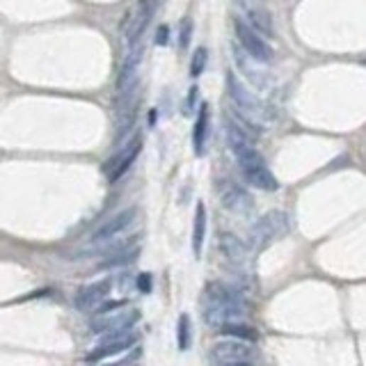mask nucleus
Returning a JSON list of instances; mask_svg holds the SVG:
<instances>
[{
	"instance_id": "nucleus-1",
	"label": "nucleus",
	"mask_w": 366,
	"mask_h": 366,
	"mask_svg": "<svg viewBox=\"0 0 366 366\" xmlns=\"http://www.w3.org/2000/svg\"><path fill=\"white\" fill-rule=\"evenodd\" d=\"M245 300L240 293L225 282H209L206 284V304H204V321L213 328H220L222 323L240 321L245 316Z\"/></svg>"
},
{
	"instance_id": "nucleus-2",
	"label": "nucleus",
	"mask_w": 366,
	"mask_h": 366,
	"mask_svg": "<svg viewBox=\"0 0 366 366\" xmlns=\"http://www.w3.org/2000/svg\"><path fill=\"white\" fill-rule=\"evenodd\" d=\"M227 92H229L233 113L240 115L243 119H248L250 124H254L259 131L263 126H270L274 121V110L268 104H263L254 92H250V87L245 83H240L231 71L227 74Z\"/></svg>"
},
{
	"instance_id": "nucleus-3",
	"label": "nucleus",
	"mask_w": 366,
	"mask_h": 366,
	"mask_svg": "<svg viewBox=\"0 0 366 366\" xmlns=\"http://www.w3.org/2000/svg\"><path fill=\"white\" fill-rule=\"evenodd\" d=\"M289 229H291V222H289L287 213L270 211L252 225V229L248 233V250H254V252L266 250L270 243L279 240L282 236H287Z\"/></svg>"
},
{
	"instance_id": "nucleus-4",
	"label": "nucleus",
	"mask_w": 366,
	"mask_h": 366,
	"mask_svg": "<svg viewBox=\"0 0 366 366\" xmlns=\"http://www.w3.org/2000/svg\"><path fill=\"white\" fill-rule=\"evenodd\" d=\"M233 154H236L243 179H245L252 188L266 190V192H274L279 188V183L274 179L272 172L268 170L266 160H263V156L254 147H243L238 151H233Z\"/></svg>"
},
{
	"instance_id": "nucleus-5",
	"label": "nucleus",
	"mask_w": 366,
	"mask_h": 366,
	"mask_svg": "<svg viewBox=\"0 0 366 366\" xmlns=\"http://www.w3.org/2000/svg\"><path fill=\"white\" fill-rule=\"evenodd\" d=\"M231 55H233V62H236L238 71H240L243 76H245V80L254 89L270 92L274 87L277 80H274L272 71L263 62H259V60H254L243 46H231Z\"/></svg>"
},
{
	"instance_id": "nucleus-6",
	"label": "nucleus",
	"mask_w": 366,
	"mask_h": 366,
	"mask_svg": "<svg viewBox=\"0 0 366 366\" xmlns=\"http://www.w3.org/2000/svg\"><path fill=\"white\" fill-rule=\"evenodd\" d=\"M140 321V311L138 309H126L119 307L113 311H104L96 314L89 323V330L94 334H113V332H124L131 330L133 325Z\"/></svg>"
},
{
	"instance_id": "nucleus-7",
	"label": "nucleus",
	"mask_w": 366,
	"mask_h": 366,
	"mask_svg": "<svg viewBox=\"0 0 366 366\" xmlns=\"http://www.w3.org/2000/svg\"><path fill=\"white\" fill-rule=\"evenodd\" d=\"M233 33H236L238 46L245 48L254 60H259V62H263V65H270L272 62L274 53H272L270 44L250 23L240 21V18H233Z\"/></svg>"
},
{
	"instance_id": "nucleus-8",
	"label": "nucleus",
	"mask_w": 366,
	"mask_h": 366,
	"mask_svg": "<svg viewBox=\"0 0 366 366\" xmlns=\"http://www.w3.org/2000/svg\"><path fill=\"white\" fill-rule=\"evenodd\" d=\"M211 357L218 364H229V366H252L254 362V348H250L248 341L240 339H227L218 341L213 345Z\"/></svg>"
},
{
	"instance_id": "nucleus-9",
	"label": "nucleus",
	"mask_w": 366,
	"mask_h": 366,
	"mask_svg": "<svg viewBox=\"0 0 366 366\" xmlns=\"http://www.w3.org/2000/svg\"><path fill=\"white\" fill-rule=\"evenodd\" d=\"M218 197L222 201V206L236 213V216H250L254 209V199L250 192L245 188H240L238 183H233L231 179H222L218 183Z\"/></svg>"
},
{
	"instance_id": "nucleus-10",
	"label": "nucleus",
	"mask_w": 366,
	"mask_h": 366,
	"mask_svg": "<svg viewBox=\"0 0 366 366\" xmlns=\"http://www.w3.org/2000/svg\"><path fill=\"white\" fill-rule=\"evenodd\" d=\"M138 341V334L131 332V330H124V332H113V334H106L104 341H101L94 350L87 355V362L94 364V362H101V360H108V357H115V355H121L126 353L128 348H133Z\"/></svg>"
},
{
	"instance_id": "nucleus-11",
	"label": "nucleus",
	"mask_w": 366,
	"mask_h": 366,
	"mask_svg": "<svg viewBox=\"0 0 366 366\" xmlns=\"http://www.w3.org/2000/svg\"><path fill=\"white\" fill-rule=\"evenodd\" d=\"M142 151V138H135L131 145H126L124 149L119 151V154H115L113 158H110L106 162V174H108V181L115 183L119 181L121 177L126 174L128 167L133 165V160L138 158V154Z\"/></svg>"
},
{
	"instance_id": "nucleus-12",
	"label": "nucleus",
	"mask_w": 366,
	"mask_h": 366,
	"mask_svg": "<svg viewBox=\"0 0 366 366\" xmlns=\"http://www.w3.org/2000/svg\"><path fill=\"white\" fill-rule=\"evenodd\" d=\"M108 293H110V282L108 279L92 282V284H87V287H83V289L76 293L74 304H76L78 311H85V314L96 311L101 304L106 302Z\"/></svg>"
},
{
	"instance_id": "nucleus-13",
	"label": "nucleus",
	"mask_w": 366,
	"mask_h": 366,
	"mask_svg": "<svg viewBox=\"0 0 366 366\" xmlns=\"http://www.w3.org/2000/svg\"><path fill=\"white\" fill-rule=\"evenodd\" d=\"M133 220H135V209H124V211L115 213L113 218L106 220L104 225L92 233V243H104L110 238H117L121 231H126L131 225H133Z\"/></svg>"
},
{
	"instance_id": "nucleus-14",
	"label": "nucleus",
	"mask_w": 366,
	"mask_h": 366,
	"mask_svg": "<svg viewBox=\"0 0 366 366\" xmlns=\"http://www.w3.org/2000/svg\"><path fill=\"white\" fill-rule=\"evenodd\" d=\"M220 252L225 254V259L231 263H243L248 259V245L233 233H220Z\"/></svg>"
},
{
	"instance_id": "nucleus-15",
	"label": "nucleus",
	"mask_w": 366,
	"mask_h": 366,
	"mask_svg": "<svg viewBox=\"0 0 366 366\" xmlns=\"http://www.w3.org/2000/svg\"><path fill=\"white\" fill-rule=\"evenodd\" d=\"M206 135H209V106L201 104L199 113H197V119H195V128H192V147H195L197 156L204 154Z\"/></svg>"
},
{
	"instance_id": "nucleus-16",
	"label": "nucleus",
	"mask_w": 366,
	"mask_h": 366,
	"mask_svg": "<svg viewBox=\"0 0 366 366\" xmlns=\"http://www.w3.org/2000/svg\"><path fill=\"white\" fill-rule=\"evenodd\" d=\"M220 334H225L229 339H240V341H248V343H254L259 339L257 330L252 328V325H245L240 321H229V323H222L218 328Z\"/></svg>"
},
{
	"instance_id": "nucleus-17",
	"label": "nucleus",
	"mask_w": 366,
	"mask_h": 366,
	"mask_svg": "<svg viewBox=\"0 0 366 366\" xmlns=\"http://www.w3.org/2000/svg\"><path fill=\"white\" fill-rule=\"evenodd\" d=\"M204 238H206V206L199 201L195 209V225H192V252H195L197 259L201 257Z\"/></svg>"
},
{
	"instance_id": "nucleus-18",
	"label": "nucleus",
	"mask_w": 366,
	"mask_h": 366,
	"mask_svg": "<svg viewBox=\"0 0 366 366\" xmlns=\"http://www.w3.org/2000/svg\"><path fill=\"white\" fill-rule=\"evenodd\" d=\"M245 14H248V23L257 30L259 35H263V37H272L274 35V26H272L270 12H266L263 7H252V9H245Z\"/></svg>"
},
{
	"instance_id": "nucleus-19",
	"label": "nucleus",
	"mask_w": 366,
	"mask_h": 366,
	"mask_svg": "<svg viewBox=\"0 0 366 366\" xmlns=\"http://www.w3.org/2000/svg\"><path fill=\"white\" fill-rule=\"evenodd\" d=\"M206 62H209V50L204 46L195 48V53H192V60H190V76L199 78L201 74H204Z\"/></svg>"
},
{
	"instance_id": "nucleus-20",
	"label": "nucleus",
	"mask_w": 366,
	"mask_h": 366,
	"mask_svg": "<svg viewBox=\"0 0 366 366\" xmlns=\"http://www.w3.org/2000/svg\"><path fill=\"white\" fill-rule=\"evenodd\" d=\"M177 343H179V350H188L190 348V318H188V314H181V316H179Z\"/></svg>"
},
{
	"instance_id": "nucleus-21",
	"label": "nucleus",
	"mask_w": 366,
	"mask_h": 366,
	"mask_svg": "<svg viewBox=\"0 0 366 366\" xmlns=\"http://www.w3.org/2000/svg\"><path fill=\"white\" fill-rule=\"evenodd\" d=\"M190 37H192V21L186 16V18H183V21H181V35H179V46H181V50H186V48H188Z\"/></svg>"
},
{
	"instance_id": "nucleus-22",
	"label": "nucleus",
	"mask_w": 366,
	"mask_h": 366,
	"mask_svg": "<svg viewBox=\"0 0 366 366\" xmlns=\"http://www.w3.org/2000/svg\"><path fill=\"white\" fill-rule=\"evenodd\" d=\"M138 289L142 293H151V274L149 272H140L138 277Z\"/></svg>"
},
{
	"instance_id": "nucleus-23",
	"label": "nucleus",
	"mask_w": 366,
	"mask_h": 366,
	"mask_svg": "<svg viewBox=\"0 0 366 366\" xmlns=\"http://www.w3.org/2000/svg\"><path fill=\"white\" fill-rule=\"evenodd\" d=\"M167 37H170V28L167 26H160L158 33H156V44L158 46H165L167 44Z\"/></svg>"
},
{
	"instance_id": "nucleus-24",
	"label": "nucleus",
	"mask_w": 366,
	"mask_h": 366,
	"mask_svg": "<svg viewBox=\"0 0 366 366\" xmlns=\"http://www.w3.org/2000/svg\"><path fill=\"white\" fill-rule=\"evenodd\" d=\"M195 101H197V87H192L188 94V101H186V113H190L192 106H195Z\"/></svg>"
},
{
	"instance_id": "nucleus-25",
	"label": "nucleus",
	"mask_w": 366,
	"mask_h": 366,
	"mask_svg": "<svg viewBox=\"0 0 366 366\" xmlns=\"http://www.w3.org/2000/svg\"><path fill=\"white\" fill-rule=\"evenodd\" d=\"M240 3H243V7H245V9H252V7H259L263 0H240Z\"/></svg>"
},
{
	"instance_id": "nucleus-26",
	"label": "nucleus",
	"mask_w": 366,
	"mask_h": 366,
	"mask_svg": "<svg viewBox=\"0 0 366 366\" xmlns=\"http://www.w3.org/2000/svg\"><path fill=\"white\" fill-rule=\"evenodd\" d=\"M108 366H133V360H124V362H117V364H108Z\"/></svg>"
},
{
	"instance_id": "nucleus-27",
	"label": "nucleus",
	"mask_w": 366,
	"mask_h": 366,
	"mask_svg": "<svg viewBox=\"0 0 366 366\" xmlns=\"http://www.w3.org/2000/svg\"><path fill=\"white\" fill-rule=\"evenodd\" d=\"M218 366H229V364H218Z\"/></svg>"
}]
</instances>
